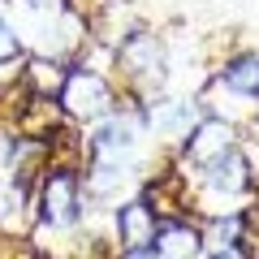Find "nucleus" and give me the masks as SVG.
<instances>
[{
  "label": "nucleus",
  "instance_id": "nucleus-8",
  "mask_svg": "<svg viewBox=\"0 0 259 259\" xmlns=\"http://www.w3.org/2000/svg\"><path fill=\"white\" fill-rule=\"evenodd\" d=\"M18 9V18H44V13H61L69 9V0H5Z\"/></svg>",
  "mask_w": 259,
  "mask_h": 259
},
{
  "label": "nucleus",
  "instance_id": "nucleus-11",
  "mask_svg": "<svg viewBox=\"0 0 259 259\" xmlns=\"http://www.w3.org/2000/svg\"><path fill=\"white\" fill-rule=\"evenodd\" d=\"M250 130H259V95H255V104H250V121H246Z\"/></svg>",
  "mask_w": 259,
  "mask_h": 259
},
{
  "label": "nucleus",
  "instance_id": "nucleus-5",
  "mask_svg": "<svg viewBox=\"0 0 259 259\" xmlns=\"http://www.w3.org/2000/svg\"><path fill=\"white\" fill-rule=\"evenodd\" d=\"M156 229H160V212L143 199V194H125L121 203H112L117 250L121 246H147V242H156Z\"/></svg>",
  "mask_w": 259,
  "mask_h": 259
},
{
  "label": "nucleus",
  "instance_id": "nucleus-2",
  "mask_svg": "<svg viewBox=\"0 0 259 259\" xmlns=\"http://www.w3.org/2000/svg\"><path fill=\"white\" fill-rule=\"evenodd\" d=\"M87 186H82V164L69 160H48L35 177V221L44 229H78L87 221Z\"/></svg>",
  "mask_w": 259,
  "mask_h": 259
},
{
  "label": "nucleus",
  "instance_id": "nucleus-7",
  "mask_svg": "<svg viewBox=\"0 0 259 259\" xmlns=\"http://www.w3.org/2000/svg\"><path fill=\"white\" fill-rule=\"evenodd\" d=\"M26 44H22L18 26L9 18H0V91L13 82H22V65H26Z\"/></svg>",
  "mask_w": 259,
  "mask_h": 259
},
{
  "label": "nucleus",
  "instance_id": "nucleus-9",
  "mask_svg": "<svg viewBox=\"0 0 259 259\" xmlns=\"http://www.w3.org/2000/svg\"><path fill=\"white\" fill-rule=\"evenodd\" d=\"M203 259H259L255 242H238V246H207Z\"/></svg>",
  "mask_w": 259,
  "mask_h": 259
},
{
  "label": "nucleus",
  "instance_id": "nucleus-3",
  "mask_svg": "<svg viewBox=\"0 0 259 259\" xmlns=\"http://www.w3.org/2000/svg\"><path fill=\"white\" fill-rule=\"evenodd\" d=\"M117 104H121V87L112 82L108 69L82 61V56L65 65L61 91H56V108H61V117L69 121V125L87 130V125H95V121H104Z\"/></svg>",
  "mask_w": 259,
  "mask_h": 259
},
{
  "label": "nucleus",
  "instance_id": "nucleus-6",
  "mask_svg": "<svg viewBox=\"0 0 259 259\" xmlns=\"http://www.w3.org/2000/svg\"><path fill=\"white\" fill-rule=\"evenodd\" d=\"M160 259H203V229L190 216H164L156 229Z\"/></svg>",
  "mask_w": 259,
  "mask_h": 259
},
{
  "label": "nucleus",
  "instance_id": "nucleus-4",
  "mask_svg": "<svg viewBox=\"0 0 259 259\" xmlns=\"http://www.w3.org/2000/svg\"><path fill=\"white\" fill-rule=\"evenodd\" d=\"M242 147V130L233 125V121H221V117H199L190 130H186V139L177 143V168H203L212 164V160L229 156V151Z\"/></svg>",
  "mask_w": 259,
  "mask_h": 259
},
{
  "label": "nucleus",
  "instance_id": "nucleus-10",
  "mask_svg": "<svg viewBox=\"0 0 259 259\" xmlns=\"http://www.w3.org/2000/svg\"><path fill=\"white\" fill-rule=\"evenodd\" d=\"M117 259H160V250H156V242H147V246H121Z\"/></svg>",
  "mask_w": 259,
  "mask_h": 259
},
{
  "label": "nucleus",
  "instance_id": "nucleus-1",
  "mask_svg": "<svg viewBox=\"0 0 259 259\" xmlns=\"http://www.w3.org/2000/svg\"><path fill=\"white\" fill-rule=\"evenodd\" d=\"M164 78H168V56H164L160 35L134 26L112 48V82L121 87V95H130L139 104H151L164 91Z\"/></svg>",
  "mask_w": 259,
  "mask_h": 259
}]
</instances>
